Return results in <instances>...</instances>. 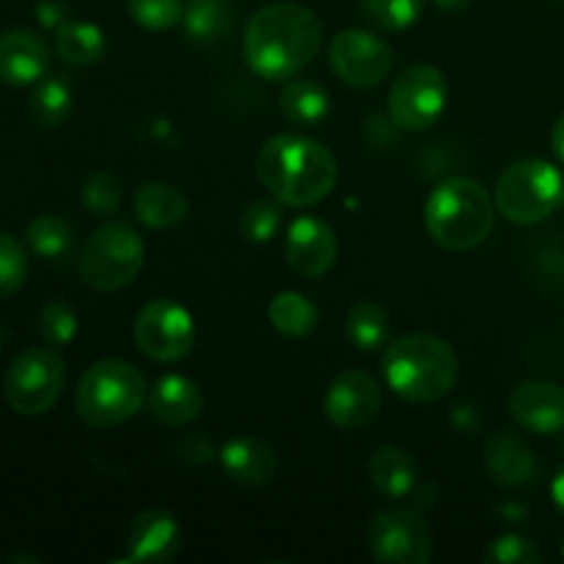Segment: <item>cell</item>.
Instances as JSON below:
<instances>
[{
	"mask_svg": "<svg viewBox=\"0 0 564 564\" xmlns=\"http://www.w3.org/2000/svg\"><path fill=\"white\" fill-rule=\"evenodd\" d=\"M149 411L160 424L185 427L202 416L204 394L185 375H165L154 383L152 394H149Z\"/></svg>",
	"mask_w": 564,
	"mask_h": 564,
	"instance_id": "cell-20",
	"label": "cell"
},
{
	"mask_svg": "<svg viewBox=\"0 0 564 564\" xmlns=\"http://www.w3.org/2000/svg\"><path fill=\"white\" fill-rule=\"evenodd\" d=\"M50 69V47L36 31L14 28L0 33V83L14 88L33 86Z\"/></svg>",
	"mask_w": 564,
	"mask_h": 564,
	"instance_id": "cell-16",
	"label": "cell"
},
{
	"mask_svg": "<svg viewBox=\"0 0 564 564\" xmlns=\"http://www.w3.org/2000/svg\"><path fill=\"white\" fill-rule=\"evenodd\" d=\"M132 209L147 229L169 231L187 218L191 204L180 187L165 185V182H147L132 196Z\"/></svg>",
	"mask_w": 564,
	"mask_h": 564,
	"instance_id": "cell-21",
	"label": "cell"
},
{
	"mask_svg": "<svg viewBox=\"0 0 564 564\" xmlns=\"http://www.w3.org/2000/svg\"><path fill=\"white\" fill-rule=\"evenodd\" d=\"M336 77L352 88H375L394 69V50L375 33L347 28L336 33L328 50Z\"/></svg>",
	"mask_w": 564,
	"mask_h": 564,
	"instance_id": "cell-12",
	"label": "cell"
},
{
	"mask_svg": "<svg viewBox=\"0 0 564 564\" xmlns=\"http://www.w3.org/2000/svg\"><path fill=\"white\" fill-rule=\"evenodd\" d=\"M39 20L47 28H61L64 25V6L53 3V0H44V3L39 6Z\"/></svg>",
	"mask_w": 564,
	"mask_h": 564,
	"instance_id": "cell-37",
	"label": "cell"
},
{
	"mask_svg": "<svg viewBox=\"0 0 564 564\" xmlns=\"http://www.w3.org/2000/svg\"><path fill=\"white\" fill-rule=\"evenodd\" d=\"M433 3L438 6V9L452 11V14H455V11H466L468 6H471V0H433Z\"/></svg>",
	"mask_w": 564,
	"mask_h": 564,
	"instance_id": "cell-40",
	"label": "cell"
},
{
	"mask_svg": "<svg viewBox=\"0 0 564 564\" xmlns=\"http://www.w3.org/2000/svg\"><path fill=\"white\" fill-rule=\"evenodd\" d=\"M268 319L279 334L301 339V336L314 334L319 323V312L308 297L301 292H279L268 306Z\"/></svg>",
	"mask_w": 564,
	"mask_h": 564,
	"instance_id": "cell-27",
	"label": "cell"
},
{
	"mask_svg": "<svg viewBox=\"0 0 564 564\" xmlns=\"http://www.w3.org/2000/svg\"><path fill=\"white\" fill-rule=\"evenodd\" d=\"M180 523L165 510H143L127 529V556L130 562L163 564L180 551Z\"/></svg>",
	"mask_w": 564,
	"mask_h": 564,
	"instance_id": "cell-17",
	"label": "cell"
},
{
	"mask_svg": "<svg viewBox=\"0 0 564 564\" xmlns=\"http://www.w3.org/2000/svg\"><path fill=\"white\" fill-rule=\"evenodd\" d=\"M380 402H383V394H380L378 380L364 369H347L328 386L325 416L339 430L352 433V430H364L375 422Z\"/></svg>",
	"mask_w": 564,
	"mask_h": 564,
	"instance_id": "cell-13",
	"label": "cell"
},
{
	"mask_svg": "<svg viewBox=\"0 0 564 564\" xmlns=\"http://www.w3.org/2000/svg\"><path fill=\"white\" fill-rule=\"evenodd\" d=\"M132 334H135L138 350L158 364L182 361L196 347V325H193L191 312L169 297L149 301L138 312Z\"/></svg>",
	"mask_w": 564,
	"mask_h": 564,
	"instance_id": "cell-9",
	"label": "cell"
},
{
	"mask_svg": "<svg viewBox=\"0 0 564 564\" xmlns=\"http://www.w3.org/2000/svg\"><path fill=\"white\" fill-rule=\"evenodd\" d=\"M257 174L284 207H314L336 187L339 165L330 149L314 138L281 132L259 149Z\"/></svg>",
	"mask_w": 564,
	"mask_h": 564,
	"instance_id": "cell-2",
	"label": "cell"
},
{
	"mask_svg": "<svg viewBox=\"0 0 564 564\" xmlns=\"http://www.w3.org/2000/svg\"><path fill=\"white\" fill-rule=\"evenodd\" d=\"M485 562L490 564H538L543 562V551L538 543L521 538V534H505L496 538L485 551Z\"/></svg>",
	"mask_w": 564,
	"mask_h": 564,
	"instance_id": "cell-36",
	"label": "cell"
},
{
	"mask_svg": "<svg viewBox=\"0 0 564 564\" xmlns=\"http://www.w3.org/2000/svg\"><path fill=\"white\" fill-rule=\"evenodd\" d=\"M369 551L383 564H427L433 560V534L413 510H383L369 523Z\"/></svg>",
	"mask_w": 564,
	"mask_h": 564,
	"instance_id": "cell-11",
	"label": "cell"
},
{
	"mask_svg": "<svg viewBox=\"0 0 564 564\" xmlns=\"http://www.w3.org/2000/svg\"><path fill=\"white\" fill-rule=\"evenodd\" d=\"M147 259L143 237L124 220H113L94 231L80 253V275L99 292L124 290L138 279Z\"/></svg>",
	"mask_w": 564,
	"mask_h": 564,
	"instance_id": "cell-7",
	"label": "cell"
},
{
	"mask_svg": "<svg viewBox=\"0 0 564 564\" xmlns=\"http://www.w3.org/2000/svg\"><path fill=\"white\" fill-rule=\"evenodd\" d=\"M279 102L281 113L297 127H319L330 113V94L317 80H290Z\"/></svg>",
	"mask_w": 564,
	"mask_h": 564,
	"instance_id": "cell-23",
	"label": "cell"
},
{
	"mask_svg": "<svg viewBox=\"0 0 564 564\" xmlns=\"http://www.w3.org/2000/svg\"><path fill=\"white\" fill-rule=\"evenodd\" d=\"M3 345H6V334H3V328H0V352H3Z\"/></svg>",
	"mask_w": 564,
	"mask_h": 564,
	"instance_id": "cell-41",
	"label": "cell"
},
{
	"mask_svg": "<svg viewBox=\"0 0 564 564\" xmlns=\"http://www.w3.org/2000/svg\"><path fill=\"white\" fill-rule=\"evenodd\" d=\"M485 468L501 488H521L538 477L540 466L532 446L516 433H494L485 444Z\"/></svg>",
	"mask_w": 564,
	"mask_h": 564,
	"instance_id": "cell-18",
	"label": "cell"
},
{
	"mask_svg": "<svg viewBox=\"0 0 564 564\" xmlns=\"http://www.w3.org/2000/svg\"><path fill=\"white\" fill-rule=\"evenodd\" d=\"M72 113V88L64 77L44 75L28 99V116L42 130H55Z\"/></svg>",
	"mask_w": 564,
	"mask_h": 564,
	"instance_id": "cell-26",
	"label": "cell"
},
{
	"mask_svg": "<svg viewBox=\"0 0 564 564\" xmlns=\"http://www.w3.org/2000/svg\"><path fill=\"white\" fill-rule=\"evenodd\" d=\"M185 33L191 42L209 44L226 36L231 22L229 0H185Z\"/></svg>",
	"mask_w": 564,
	"mask_h": 564,
	"instance_id": "cell-28",
	"label": "cell"
},
{
	"mask_svg": "<svg viewBox=\"0 0 564 564\" xmlns=\"http://www.w3.org/2000/svg\"><path fill=\"white\" fill-rule=\"evenodd\" d=\"M494 202L496 213L505 215L510 224L534 226L560 209L564 202V176L545 160H518L501 171Z\"/></svg>",
	"mask_w": 564,
	"mask_h": 564,
	"instance_id": "cell-6",
	"label": "cell"
},
{
	"mask_svg": "<svg viewBox=\"0 0 564 564\" xmlns=\"http://www.w3.org/2000/svg\"><path fill=\"white\" fill-rule=\"evenodd\" d=\"M72 240H75V229L61 215H42V218L31 220L25 229L28 248L42 259L66 257L72 248Z\"/></svg>",
	"mask_w": 564,
	"mask_h": 564,
	"instance_id": "cell-29",
	"label": "cell"
},
{
	"mask_svg": "<svg viewBox=\"0 0 564 564\" xmlns=\"http://www.w3.org/2000/svg\"><path fill=\"white\" fill-rule=\"evenodd\" d=\"M55 53L66 64H97L108 53V39L94 22H64L55 28Z\"/></svg>",
	"mask_w": 564,
	"mask_h": 564,
	"instance_id": "cell-24",
	"label": "cell"
},
{
	"mask_svg": "<svg viewBox=\"0 0 564 564\" xmlns=\"http://www.w3.org/2000/svg\"><path fill=\"white\" fill-rule=\"evenodd\" d=\"M281 224H284V209H281V202H251L240 215V231L246 240L251 242H270L281 231Z\"/></svg>",
	"mask_w": 564,
	"mask_h": 564,
	"instance_id": "cell-32",
	"label": "cell"
},
{
	"mask_svg": "<svg viewBox=\"0 0 564 564\" xmlns=\"http://www.w3.org/2000/svg\"><path fill=\"white\" fill-rule=\"evenodd\" d=\"M358 9L380 31H405L422 17L424 0H358Z\"/></svg>",
	"mask_w": 564,
	"mask_h": 564,
	"instance_id": "cell-30",
	"label": "cell"
},
{
	"mask_svg": "<svg viewBox=\"0 0 564 564\" xmlns=\"http://www.w3.org/2000/svg\"><path fill=\"white\" fill-rule=\"evenodd\" d=\"M380 372L397 397L408 402H438L460 378V358L452 345L433 334H408L389 341Z\"/></svg>",
	"mask_w": 564,
	"mask_h": 564,
	"instance_id": "cell-3",
	"label": "cell"
},
{
	"mask_svg": "<svg viewBox=\"0 0 564 564\" xmlns=\"http://www.w3.org/2000/svg\"><path fill=\"white\" fill-rule=\"evenodd\" d=\"M496 202L468 176L444 180L427 198L424 226L446 251H471L494 231Z\"/></svg>",
	"mask_w": 564,
	"mask_h": 564,
	"instance_id": "cell-4",
	"label": "cell"
},
{
	"mask_svg": "<svg viewBox=\"0 0 564 564\" xmlns=\"http://www.w3.org/2000/svg\"><path fill=\"white\" fill-rule=\"evenodd\" d=\"M446 99L444 72L433 64H413L391 86L389 116L402 130H430L444 116Z\"/></svg>",
	"mask_w": 564,
	"mask_h": 564,
	"instance_id": "cell-10",
	"label": "cell"
},
{
	"mask_svg": "<svg viewBox=\"0 0 564 564\" xmlns=\"http://www.w3.org/2000/svg\"><path fill=\"white\" fill-rule=\"evenodd\" d=\"M323 47V25L317 14L301 3L262 6L248 20L242 53L253 75L262 80H292L317 58Z\"/></svg>",
	"mask_w": 564,
	"mask_h": 564,
	"instance_id": "cell-1",
	"label": "cell"
},
{
	"mask_svg": "<svg viewBox=\"0 0 564 564\" xmlns=\"http://www.w3.org/2000/svg\"><path fill=\"white\" fill-rule=\"evenodd\" d=\"M127 14L147 31H169L185 14V0H127Z\"/></svg>",
	"mask_w": 564,
	"mask_h": 564,
	"instance_id": "cell-35",
	"label": "cell"
},
{
	"mask_svg": "<svg viewBox=\"0 0 564 564\" xmlns=\"http://www.w3.org/2000/svg\"><path fill=\"white\" fill-rule=\"evenodd\" d=\"M39 336L50 347H66L77 334V314L66 301H47L39 312Z\"/></svg>",
	"mask_w": 564,
	"mask_h": 564,
	"instance_id": "cell-34",
	"label": "cell"
},
{
	"mask_svg": "<svg viewBox=\"0 0 564 564\" xmlns=\"http://www.w3.org/2000/svg\"><path fill=\"white\" fill-rule=\"evenodd\" d=\"M220 466H224V474L231 482L257 488V485H268L275 477L279 455H275V449L268 441L253 438V435H240V438H231L220 449Z\"/></svg>",
	"mask_w": 564,
	"mask_h": 564,
	"instance_id": "cell-19",
	"label": "cell"
},
{
	"mask_svg": "<svg viewBox=\"0 0 564 564\" xmlns=\"http://www.w3.org/2000/svg\"><path fill=\"white\" fill-rule=\"evenodd\" d=\"M339 257V242L334 229L323 218H297L286 231V262L295 273L306 279H319L328 273Z\"/></svg>",
	"mask_w": 564,
	"mask_h": 564,
	"instance_id": "cell-14",
	"label": "cell"
},
{
	"mask_svg": "<svg viewBox=\"0 0 564 564\" xmlns=\"http://www.w3.org/2000/svg\"><path fill=\"white\" fill-rule=\"evenodd\" d=\"M551 143H554L556 158H560L562 163H564V113L560 116V119H556L554 132H551Z\"/></svg>",
	"mask_w": 564,
	"mask_h": 564,
	"instance_id": "cell-39",
	"label": "cell"
},
{
	"mask_svg": "<svg viewBox=\"0 0 564 564\" xmlns=\"http://www.w3.org/2000/svg\"><path fill=\"white\" fill-rule=\"evenodd\" d=\"M562 556H564V545H562Z\"/></svg>",
	"mask_w": 564,
	"mask_h": 564,
	"instance_id": "cell-42",
	"label": "cell"
},
{
	"mask_svg": "<svg viewBox=\"0 0 564 564\" xmlns=\"http://www.w3.org/2000/svg\"><path fill=\"white\" fill-rule=\"evenodd\" d=\"M551 499H554L556 510L564 516V463L560 466V471L554 474V479H551Z\"/></svg>",
	"mask_w": 564,
	"mask_h": 564,
	"instance_id": "cell-38",
	"label": "cell"
},
{
	"mask_svg": "<svg viewBox=\"0 0 564 564\" xmlns=\"http://www.w3.org/2000/svg\"><path fill=\"white\" fill-rule=\"evenodd\" d=\"M369 482L375 485V490L389 499H405L416 490L419 485V463L402 446H383L372 455L367 466Z\"/></svg>",
	"mask_w": 564,
	"mask_h": 564,
	"instance_id": "cell-22",
	"label": "cell"
},
{
	"mask_svg": "<svg viewBox=\"0 0 564 564\" xmlns=\"http://www.w3.org/2000/svg\"><path fill=\"white\" fill-rule=\"evenodd\" d=\"M80 202L91 215L108 218V215H116L121 209L124 187H121L119 176L110 174V171H94V174L83 182Z\"/></svg>",
	"mask_w": 564,
	"mask_h": 564,
	"instance_id": "cell-31",
	"label": "cell"
},
{
	"mask_svg": "<svg viewBox=\"0 0 564 564\" xmlns=\"http://www.w3.org/2000/svg\"><path fill=\"white\" fill-rule=\"evenodd\" d=\"M66 383L64 358L53 347L22 350L3 375V397L20 416H42L58 402Z\"/></svg>",
	"mask_w": 564,
	"mask_h": 564,
	"instance_id": "cell-8",
	"label": "cell"
},
{
	"mask_svg": "<svg viewBox=\"0 0 564 564\" xmlns=\"http://www.w3.org/2000/svg\"><path fill=\"white\" fill-rule=\"evenodd\" d=\"M345 334L358 350L372 352L391 341V317L380 303L358 301L347 312Z\"/></svg>",
	"mask_w": 564,
	"mask_h": 564,
	"instance_id": "cell-25",
	"label": "cell"
},
{
	"mask_svg": "<svg viewBox=\"0 0 564 564\" xmlns=\"http://www.w3.org/2000/svg\"><path fill=\"white\" fill-rule=\"evenodd\" d=\"M510 416L523 430L554 435L564 430V389L551 380H523L510 394Z\"/></svg>",
	"mask_w": 564,
	"mask_h": 564,
	"instance_id": "cell-15",
	"label": "cell"
},
{
	"mask_svg": "<svg viewBox=\"0 0 564 564\" xmlns=\"http://www.w3.org/2000/svg\"><path fill=\"white\" fill-rule=\"evenodd\" d=\"M28 279V251L14 235L0 231V301L22 290Z\"/></svg>",
	"mask_w": 564,
	"mask_h": 564,
	"instance_id": "cell-33",
	"label": "cell"
},
{
	"mask_svg": "<svg viewBox=\"0 0 564 564\" xmlns=\"http://www.w3.org/2000/svg\"><path fill=\"white\" fill-rule=\"evenodd\" d=\"M147 400V378L121 358H105L88 367L75 391L77 416L102 430L130 422Z\"/></svg>",
	"mask_w": 564,
	"mask_h": 564,
	"instance_id": "cell-5",
	"label": "cell"
}]
</instances>
